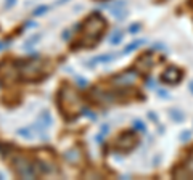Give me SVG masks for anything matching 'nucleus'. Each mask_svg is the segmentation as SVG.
<instances>
[{
    "label": "nucleus",
    "mask_w": 193,
    "mask_h": 180,
    "mask_svg": "<svg viewBox=\"0 0 193 180\" xmlns=\"http://www.w3.org/2000/svg\"><path fill=\"white\" fill-rule=\"evenodd\" d=\"M81 29H82L81 35L69 45V50L76 52L77 48H94L100 42V39H102V35L106 29V21L102 16V13L92 11L85 18L84 23H81Z\"/></svg>",
    "instance_id": "obj_1"
},
{
    "label": "nucleus",
    "mask_w": 193,
    "mask_h": 180,
    "mask_svg": "<svg viewBox=\"0 0 193 180\" xmlns=\"http://www.w3.org/2000/svg\"><path fill=\"white\" fill-rule=\"evenodd\" d=\"M56 108L63 114L66 121H74L77 116L82 114L84 105L79 97V93L74 87H71L68 82H63L56 93Z\"/></svg>",
    "instance_id": "obj_2"
},
{
    "label": "nucleus",
    "mask_w": 193,
    "mask_h": 180,
    "mask_svg": "<svg viewBox=\"0 0 193 180\" xmlns=\"http://www.w3.org/2000/svg\"><path fill=\"white\" fill-rule=\"evenodd\" d=\"M53 71V63L40 56H31L29 60H18L19 79L26 82H40Z\"/></svg>",
    "instance_id": "obj_3"
},
{
    "label": "nucleus",
    "mask_w": 193,
    "mask_h": 180,
    "mask_svg": "<svg viewBox=\"0 0 193 180\" xmlns=\"http://www.w3.org/2000/svg\"><path fill=\"white\" fill-rule=\"evenodd\" d=\"M3 158L5 161H8L11 170L15 172V175L19 178H35L40 177V172L35 162V158L31 159L29 156H26L19 151H10L3 148Z\"/></svg>",
    "instance_id": "obj_4"
},
{
    "label": "nucleus",
    "mask_w": 193,
    "mask_h": 180,
    "mask_svg": "<svg viewBox=\"0 0 193 180\" xmlns=\"http://www.w3.org/2000/svg\"><path fill=\"white\" fill-rule=\"evenodd\" d=\"M135 145H137V137H135L132 132H124L116 142V150L126 151L127 153V151H131Z\"/></svg>",
    "instance_id": "obj_5"
},
{
    "label": "nucleus",
    "mask_w": 193,
    "mask_h": 180,
    "mask_svg": "<svg viewBox=\"0 0 193 180\" xmlns=\"http://www.w3.org/2000/svg\"><path fill=\"white\" fill-rule=\"evenodd\" d=\"M153 64H155V60H153V53L151 52H145L143 55H140L137 61H135V68H137L139 73H150V69L153 68Z\"/></svg>",
    "instance_id": "obj_6"
},
{
    "label": "nucleus",
    "mask_w": 193,
    "mask_h": 180,
    "mask_svg": "<svg viewBox=\"0 0 193 180\" xmlns=\"http://www.w3.org/2000/svg\"><path fill=\"white\" fill-rule=\"evenodd\" d=\"M135 79H137V71L129 69V71H126V73H121L118 76H114L111 79V82L116 84V85H129V84L135 82Z\"/></svg>",
    "instance_id": "obj_7"
},
{
    "label": "nucleus",
    "mask_w": 193,
    "mask_h": 180,
    "mask_svg": "<svg viewBox=\"0 0 193 180\" xmlns=\"http://www.w3.org/2000/svg\"><path fill=\"white\" fill-rule=\"evenodd\" d=\"M180 79H182V73H180V71H179L177 68H174V66L167 68V69L161 74V82L169 84V85L177 84L179 81H180Z\"/></svg>",
    "instance_id": "obj_8"
},
{
    "label": "nucleus",
    "mask_w": 193,
    "mask_h": 180,
    "mask_svg": "<svg viewBox=\"0 0 193 180\" xmlns=\"http://www.w3.org/2000/svg\"><path fill=\"white\" fill-rule=\"evenodd\" d=\"M52 116H50V113H47V111H44L39 116V119H37V124L34 126V130H37V132H40V130H44V129H47V127H50L52 126Z\"/></svg>",
    "instance_id": "obj_9"
},
{
    "label": "nucleus",
    "mask_w": 193,
    "mask_h": 180,
    "mask_svg": "<svg viewBox=\"0 0 193 180\" xmlns=\"http://www.w3.org/2000/svg\"><path fill=\"white\" fill-rule=\"evenodd\" d=\"M66 159L71 162V164H77L81 161V158H82V153H79V150L77 148H73V150H69V151H66Z\"/></svg>",
    "instance_id": "obj_10"
},
{
    "label": "nucleus",
    "mask_w": 193,
    "mask_h": 180,
    "mask_svg": "<svg viewBox=\"0 0 193 180\" xmlns=\"http://www.w3.org/2000/svg\"><path fill=\"white\" fill-rule=\"evenodd\" d=\"M142 44H145V40H143V39H140V40H134L132 44H129V45L124 48V52H123V53H124V55L131 53V52H134V50H137V48H139Z\"/></svg>",
    "instance_id": "obj_11"
},
{
    "label": "nucleus",
    "mask_w": 193,
    "mask_h": 180,
    "mask_svg": "<svg viewBox=\"0 0 193 180\" xmlns=\"http://www.w3.org/2000/svg\"><path fill=\"white\" fill-rule=\"evenodd\" d=\"M114 60V55H100V56H95L94 60H90V63H110V61H113Z\"/></svg>",
    "instance_id": "obj_12"
},
{
    "label": "nucleus",
    "mask_w": 193,
    "mask_h": 180,
    "mask_svg": "<svg viewBox=\"0 0 193 180\" xmlns=\"http://www.w3.org/2000/svg\"><path fill=\"white\" fill-rule=\"evenodd\" d=\"M121 40H123V31H116V32H114V34L111 35L110 44H111V45H118Z\"/></svg>",
    "instance_id": "obj_13"
},
{
    "label": "nucleus",
    "mask_w": 193,
    "mask_h": 180,
    "mask_svg": "<svg viewBox=\"0 0 193 180\" xmlns=\"http://www.w3.org/2000/svg\"><path fill=\"white\" fill-rule=\"evenodd\" d=\"M185 172H187V175L193 177V151H191V154L188 156L187 164H185Z\"/></svg>",
    "instance_id": "obj_14"
},
{
    "label": "nucleus",
    "mask_w": 193,
    "mask_h": 180,
    "mask_svg": "<svg viewBox=\"0 0 193 180\" xmlns=\"http://www.w3.org/2000/svg\"><path fill=\"white\" fill-rule=\"evenodd\" d=\"M16 134L18 135H21V137H27V138H32V132H31V127H24V129H18L16 130Z\"/></svg>",
    "instance_id": "obj_15"
},
{
    "label": "nucleus",
    "mask_w": 193,
    "mask_h": 180,
    "mask_svg": "<svg viewBox=\"0 0 193 180\" xmlns=\"http://www.w3.org/2000/svg\"><path fill=\"white\" fill-rule=\"evenodd\" d=\"M48 10V6H45V5H42V6H37L34 11H32V16H40V15H44V13Z\"/></svg>",
    "instance_id": "obj_16"
},
{
    "label": "nucleus",
    "mask_w": 193,
    "mask_h": 180,
    "mask_svg": "<svg viewBox=\"0 0 193 180\" xmlns=\"http://www.w3.org/2000/svg\"><path fill=\"white\" fill-rule=\"evenodd\" d=\"M134 129H137V130L143 132V130H145V124H143L140 119H135V121H134Z\"/></svg>",
    "instance_id": "obj_17"
},
{
    "label": "nucleus",
    "mask_w": 193,
    "mask_h": 180,
    "mask_svg": "<svg viewBox=\"0 0 193 180\" xmlns=\"http://www.w3.org/2000/svg\"><path fill=\"white\" fill-rule=\"evenodd\" d=\"M82 114H84V116H87L89 119H92V121H97V116H95V113H92V111H89V110H85V108L82 110Z\"/></svg>",
    "instance_id": "obj_18"
},
{
    "label": "nucleus",
    "mask_w": 193,
    "mask_h": 180,
    "mask_svg": "<svg viewBox=\"0 0 193 180\" xmlns=\"http://www.w3.org/2000/svg\"><path fill=\"white\" fill-rule=\"evenodd\" d=\"M39 40H40V35H32V37H31L29 40L26 42V47H29V45H34L35 42H39Z\"/></svg>",
    "instance_id": "obj_19"
},
{
    "label": "nucleus",
    "mask_w": 193,
    "mask_h": 180,
    "mask_svg": "<svg viewBox=\"0 0 193 180\" xmlns=\"http://www.w3.org/2000/svg\"><path fill=\"white\" fill-rule=\"evenodd\" d=\"M172 119H175L177 122L183 121V116H182V113H179V111H172Z\"/></svg>",
    "instance_id": "obj_20"
},
{
    "label": "nucleus",
    "mask_w": 193,
    "mask_h": 180,
    "mask_svg": "<svg viewBox=\"0 0 193 180\" xmlns=\"http://www.w3.org/2000/svg\"><path fill=\"white\" fill-rule=\"evenodd\" d=\"M142 29V26L140 24H132L131 27H129V32H132V34H135V32H139Z\"/></svg>",
    "instance_id": "obj_21"
},
{
    "label": "nucleus",
    "mask_w": 193,
    "mask_h": 180,
    "mask_svg": "<svg viewBox=\"0 0 193 180\" xmlns=\"http://www.w3.org/2000/svg\"><path fill=\"white\" fill-rule=\"evenodd\" d=\"M188 138H190V132L185 130V132H182V134H180V140H182V142H187Z\"/></svg>",
    "instance_id": "obj_22"
},
{
    "label": "nucleus",
    "mask_w": 193,
    "mask_h": 180,
    "mask_svg": "<svg viewBox=\"0 0 193 180\" xmlns=\"http://www.w3.org/2000/svg\"><path fill=\"white\" fill-rule=\"evenodd\" d=\"M106 132H108V126H106V124H103L102 127H100V134H102V135H105Z\"/></svg>",
    "instance_id": "obj_23"
},
{
    "label": "nucleus",
    "mask_w": 193,
    "mask_h": 180,
    "mask_svg": "<svg viewBox=\"0 0 193 180\" xmlns=\"http://www.w3.org/2000/svg\"><path fill=\"white\" fill-rule=\"evenodd\" d=\"M15 2H16V0H5V6H6V8H10V6L15 5Z\"/></svg>",
    "instance_id": "obj_24"
},
{
    "label": "nucleus",
    "mask_w": 193,
    "mask_h": 180,
    "mask_svg": "<svg viewBox=\"0 0 193 180\" xmlns=\"http://www.w3.org/2000/svg\"><path fill=\"white\" fill-rule=\"evenodd\" d=\"M69 32H71L69 29H66V31L63 32V39H64V40H68V39H69Z\"/></svg>",
    "instance_id": "obj_25"
},
{
    "label": "nucleus",
    "mask_w": 193,
    "mask_h": 180,
    "mask_svg": "<svg viewBox=\"0 0 193 180\" xmlns=\"http://www.w3.org/2000/svg\"><path fill=\"white\" fill-rule=\"evenodd\" d=\"M95 140H97V143H103V137H102V134H98V135L95 137Z\"/></svg>",
    "instance_id": "obj_26"
},
{
    "label": "nucleus",
    "mask_w": 193,
    "mask_h": 180,
    "mask_svg": "<svg viewBox=\"0 0 193 180\" xmlns=\"http://www.w3.org/2000/svg\"><path fill=\"white\" fill-rule=\"evenodd\" d=\"M76 81H77V82H79L81 85H85V84H87V82H85V81H84V79H81L79 76H76Z\"/></svg>",
    "instance_id": "obj_27"
},
{
    "label": "nucleus",
    "mask_w": 193,
    "mask_h": 180,
    "mask_svg": "<svg viewBox=\"0 0 193 180\" xmlns=\"http://www.w3.org/2000/svg\"><path fill=\"white\" fill-rule=\"evenodd\" d=\"M158 95H159V97H167V93L164 92V90H158Z\"/></svg>",
    "instance_id": "obj_28"
},
{
    "label": "nucleus",
    "mask_w": 193,
    "mask_h": 180,
    "mask_svg": "<svg viewBox=\"0 0 193 180\" xmlns=\"http://www.w3.org/2000/svg\"><path fill=\"white\" fill-rule=\"evenodd\" d=\"M150 114V118H151V121H156V116H155V113H148Z\"/></svg>",
    "instance_id": "obj_29"
},
{
    "label": "nucleus",
    "mask_w": 193,
    "mask_h": 180,
    "mask_svg": "<svg viewBox=\"0 0 193 180\" xmlns=\"http://www.w3.org/2000/svg\"><path fill=\"white\" fill-rule=\"evenodd\" d=\"M64 2H68V0H58V5H61V3H64Z\"/></svg>",
    "instance_id": "obj_30"
},
{
    "label": "nucleus",
    "mask_w": 193,
    "mask_h": 180,
    "mask_svg": "<svg viewBox=\"0 0 193 180\" xmlns=\"http://www.w3.org/2000/svg\"><path fill=\"white\" fill-rule=\"evenodd\" d=\"M190 90H191V93H193V82L190 84Z\"/></svg>",
    "instance_id": "obj_31"
},
{
    "label": "nucleus",
    "mask_w": 193,
    "mask_h": 180,
    "mask_svg": "<svg viewBox=\"0 0 193 180\" xmlns=\"http://www.w3.org/2000/svg\"><path fill=\"white\" fill-rule=\"evenodd\" d=\"M0 48H2V44H0Z\"/></svg>",
    "instance_id": "obj_32"
}]
</instances>
